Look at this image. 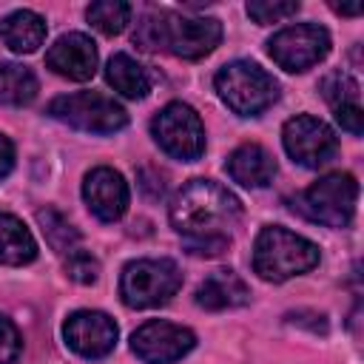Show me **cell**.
<instances>
[{
  "instance_id": "cell-1",
  "label": "cell",
  "mask_w": 364,
  "mask_h": 364,
  "mask_svg": "<svg viewBox=\"0 0 364 364\" xmlns=\"http://www.w3.org/2000/svg\"><path fill=\"white\" fill-rule=\"evenodd\" d=\"M171 225L196 256H219L242 219V202L213 179H191L171 199Z\"/></svg>"
},
{
  "instance_id": "cell-2",
  "label": "cell",
  "mask_w": 364,
  "mask_h": 364,
  "mask_svg": "<svg viewBox=\"0 0 364 364\" xmlns=\"http://www.w3.org/2000/svg\"><path fill=\"white\" fill-rule=\"evenodd\" d=\"M134 40L145 51H171L185 60L210 54L222 40V23L216 17H182L173 11L145 14L136 26Z\"/></svg>"
},
{
  "instance_id": "cell-3",
  "label": "cell",
  "mask_w": 364,
  "mask_h": 364,
  "mask_svg": "<svg viewBox=\"0 0 364 364\" xmlns=\"http://www.w3.org/2000/svg\"><path fill=\"white\" fill-rule=\"evenodd\" d=\"M316 264H318V245L287 228L267 225L259 230L253 242V270L264 282H287L293 276L313 270Z\"/></svg>"
},
{
  "instance_id": "cell-4",
  "label": "cell",
  "mask_w": 364,
  "mask_h": 364,
  "mask_svg": "<svg viewBox=\"0 0 364 364\" xmlns=\"http://www.w3.org/2000/svg\"><path fill=\"white\" fill-rule=\"evenodd\" d=\"M222 102L239 117H256L270 108L279 97V82L250 60H233L213 77Z\"/></svg>"
},
{
  "instance_id": "cell-5",
  "label": "cell",
  "mask_w": 364,
  "mask_h": 364,
  "mask_svg": "<svg viewBox=\"0 0 364 364\" xmlns=\"http://www.w3.org/2000/svg\"><path fill=\"white\" fill-rule=\"evenodd\" d=\"M179 287L182 270L173 259H136L128 262L119 276V296L134 310L165 304Z\"/></svg>"
},
{
  "instance_id": "cell-6",
  "label": "cell",
  "mask_w": 364,
  "mask_h": 364,
  "mask_svg": "<svg viewBox=\"0 0 364 364\" xmlns=\"http://www.w3.org/2000/svg\"><path fill=\"white\" fill-rule=\"evenodd\" d=\"M48 114L77 131H88V134H114L119 128L128 125V114L125 108L97 91H77V94H63L57 100H51Z\"/></svg>"
},
{
  "instance_id": "cell-7",
  "label": "cell",
  "mask_w": 364,
  "mask_h": 364,
  "mask_svg": "<svg viewBox=\"0 0 364 364\" xmlns=\"http://www.w3.org/2000/svg\"><path fill=\"white\" fill-rule=\"evenodd\" d=\"M355 202H358V182L353 173H341V171L324 173L299 196L301 213L327 228L350 225L355 213Z\"/></svg>"
},
{
  "instance_id": "cell-8",
  "label": "cell",
  "mask_w": 364,
  "mask_h": 364,
  "mask_svg": "<svg viewBox=\"0 0 364 364\" xmlns=\"http://www.w3.org/2000/svg\"><path fill=\"white\" fill-rule=\"evenodd\" d=\"M151 134L159 148L176 159L193 162L205 154V125L199 114L185 102H168L151 119Z\"/></svg>"
},
{
  "instance_id": "cell-9",
  "label": "cell",
  "mask_w": 364,
  "mask_h": 364,
  "mask_svg": "<svg viewBox=\"0 0 364 364\" xmlns=\"http://www.w3.org/2000/svg\"><path fill=\"white\" fill-rule=\"evenodd\" d=\"M273 63L284 71H307L321 63L330 51V34L318 23H296L276 31L267 40Z\"/></svg>"
},
{
  "instance_id": "cell-10",
  "label": "cell",
  "mask_w": 364,
  "mask_h": 364,
  "mask_svg": "<svg viewBox=\"0 0 364 364\" xmlns=\"http://www.w3.org/2000/svg\"><path fill=\"white\" fill-rule=\"evenodd\" d=\"M282 142H284L287 156L304 168H318L330 162L338 151V139L333 128L310 114L290 117L282 128Z\"/></svg>"
},
{
  "instance_id": "cell-11",
  "label": "cell",
  "mask_w": 364,
  "mask_h": 364,
  "mask_svg": "<svg viewBox=\"0 0 364 364\" xmlns=\"http://www.w3.org/2000/svg\"><path fill=\"white\" fill-rule=\"evenodd\" d=\"M196 344V336L173 321L151 318L131 336V350L145 364H173L188 355Z\"/></svg>"
},
{
  "instance_id": "cell-12",
  "label": "cell",
  "mask_w": 364,
  "mask_h": 364,
  "mask_svg": "<svg viewBox=\"0 0 364 364\" xmlns=\"http://www.w3.org/2000/svg\"><path fill=\"white\" fill-rule=\"evenodd\" d=\"M65 344L82 358H102L117 347V324L100 310H77L63 324Z\"/></svg>"
},
{
  "instance_id": "cell-13",
  "label": "cell",
  "mask_w": 364,
  "mask_h": 364,
  "mask_svg": "<svg viewBox=\"0 0 364 364\" xmlns=\"http://www.w3.org/2000/svg\"><path fill=\"white\" fill-rule=\"evenodd\" d=\"M82 199L85 205L91 208V213L102 222H117L125 210H128V182L122 179L119 171L108 168V165H100L94 171L85 173V182H82Z\"/></svg>"
},
{
  "instance_id": "cell-14",
  "label": "cell",
  "mask_w": 364,
  "mask_h": 364,
  "mask_svg": "<svg viewBox=\"0 0 364 364\" xmlns=\"http://www.w3.org/2000/svg\"><path fill=\"white\" fill-rule=\"evenodd\" d=\"M46 65L65 77V80H74V82H85L94 77L97 71V46L91 37L80 34V31H71V34H63L48 51H46Z\"/></svg>"
},
{
  "instance_id": "cell-15",
  "label": "cell",
  "mask_w": 364,
  "mask_h": 364,
  "mask_svg": "<svg viewBox=\"0 0 364 364\" xmlns=\"http://www.w3.org/2000/svg\"><path fill=\"white\" fill-rule=\"evenodd\" d=\"M228 173L245 188H264L276 176V159L259 142H245L228 156Z\"/></svg>"
},
{
  "instance_id": "cell-16",
  "label": "cell",
  "mask_w": 364,
  "mask_h": 364,
  "mask_svg": "<svg viewBox=\"0 0 364 364\" xmlns=\"http://www.w3.org/2000/svg\"><path fill=\"white\" fill-rule=\"evenodd\" d=\"M250 299L247 284L233 273V270H213L208 273L199 287H196V304L205 310H228V307H242Z\"/></svg>"
},
{
  "instance_id": "cell-17",
  "label": "cell",
  "mask_w": 364,
  "mask_h": 364,
  "mask_svg": "<svg viewBox=\"0 0 364 364\" xmlns=\"http://www.w3.org/2000/svg\"><path fill=\"white\" fill-rule=\"evenodd\" d=\"M0 40L14 54H31L46 40V20L37 11H28V9L11 11L9 17L0 20Z\"/></svg>"
},
{
  "instance_id": "cell-18",
  "label": "cell",
  "mask_w": 364,
  "mask_h": 364,
  "mask_svg": "<svg viewBox=\"0 0 364 364\" xmlns=\"http://www.w3.org/2000/svg\"><path fill=\"white\" fill-rule=\"evenodd\" d=\"M37 259V242L31 230L9 210H0V264H28Z\"/></svg>"
},
{
  "instance_id": "cell-19",
  "label": "cell",
  "mask_w": 364,
  "mask_h": 364,
  "mask_svg": "<svg viewBox=\"0 0 364 364\" xmlns=\"http://www.w3.org/2000/svg\"><path fill=\"white\" fill-rule=\"evenodd\" d=\"M105 80H108V85H111L117 94H122V97H128V100H142V97H148V91H151V77H148V71H145L134 57H128V54H114V57L108 60V65H105Z\"/></svg>"
},
{
  "instance_id": "cell-20",
  "label": "cell",
  "mask_w": 364,
  "mask_h": 364,
  "mask_svg": "<svg viewBox=\"0 0 364 364\" xmlns=\"http://www.w3.org/2000/svg\"><path fill=\"white\" fill-rule=\"evenodd\" d=\"M37 77L28 65L0 63V100L9 105H28L37 97Z\"/></svg>"
},
{
  "instance_id": "cell-21",
  "label": "cell",
  "mask_w": 364,
  "mask_h": 364,
  "mask_svg": "<svg viewBox=\"0 0 364 364\" xmlns=\"http://www.w3.org/2000/svg\"><path fill=\"white\" fill-rule=\"evenodd\" d=\"M37 222H40V228H43L46 242L51 245V250L68 256V253H74V250L80 247V233H77V228H74L60 210L43 208V210H37Z\"/></svg>"
},
{
  "instance_id": "cell-22",
  "label": "cell",
  "mask_w": 364,
  "mask_h": 364,
  "mask_svg": "<svg viewBox=\"0 0 364 364\" xmlns=\"http://www.w3.org/2000/svg\"><path fill=\"white\" fill-rule=\"evenodd\" d=\"M85 17H88V23H91L97 31H102L105 37H114V34H119V31L128 26V20H131V6H128L125 0H97V3L88 6Z\"/></svg>"
},
{
  "instance_id": "cell-23",
  "label": "cell",
  "mask_w": 364,
  "mask_h": 364,
  "mask_svg": "<svg viewBox=\"0 0 364 364\" xmlns=\"http://www.w3.org/2000/svg\"><path fill=\"white\" fill-rule=\"evenodd\" d=\"M321 97L336 108V105H344V102H355L358 97V82L347 74V71H333L321 80Z\"/></svg>"
},
{
  "instance_id": "cell-24",
  "label": "cell",
  "mask_w": 364,
  "mask_h": 364,
  "mask_svg": "<svg viewBox=\"0 0 364 364\" xmlns=\"http://www.w3.org/2000/svg\"><path fill=\"white\" fill-rule=\"evenodd\" d=\"M296 11H299V0H250L247 3V14L262 26L279 23Z\"/></svg>"
},
{
  "instance_id": "cell-25",
  "label": "cell",
  "mask_w": 364,
  "mask_h": 364,
  "mask_svg": "<svg viewBox=\"0 0 364 364\" xmlns=\"http://www.w3.org/2000/svg\"><path fill=\"white\" fill-rule=\"evenodd\" d=\"M65 270H68V276H71L74 282H80V284H94V282L100 279V262H97L91 253H85L82 247H77L74 253L65 256Z\"/></svg>"
},
{
  "instance_id": "cell-26",
  "label": "cell",
  "mask_w": 364,
  "mask_h": 364,
  "mask_svg": "<svg viewBox=\"0 0 364 364\" xmlns=\"http://www.w3.org/2000/svg\"><path fill=\"white\" fill-rule=\"evenodd\" d=\"M20 350H23V341L17 327L6 316H0V364H14Z\"/></svg>"
},
{
  "instance_id": "cell-27",
  "label": "cell",
  "mask_w": 364,
  "mask_h": 364,
  "mask_svg": "<svg viewBox=\"0 0 364 364\" xmlns=\"http://www.w3.org/2000/svg\"><path fill=\"white\" fill-rule=\"evenodd\" d=\"M336 119L344 131L350 134H361L364 131V114H361V105L358 102H344V105H336Z\"/></svg>"
},
{
  "instance_id": "cell-28",
  "label": "cell",
  "mask_w": 364,
  "mask_h": 364,
  "mask_svg": "<svg viewBox=\"0 0 364 364\" xmlns=\"http://www.w3.org/2000/svg\"><path fill=\"white\" fill-rule=\"evenodd\" d=\"M14 168V145L6 134H0V179H6Z\"/></svg>"
},
{
  "instance_id": "cell-29",
  "label": "cell",
  "mask_w": 364,
  "mask_h": 364,
  "mask_svg": "<svg viewBox=\"0 0 364 364\" xmlns=\"http://www.w3.org/2000/svg\"><path fill=\"white\" fill-rule=\"evenodd\" d=\"M333 9H336L338 14H358V11H361V3H350V6H338V3H333Z\"/></svg>"
}]
</instances>
